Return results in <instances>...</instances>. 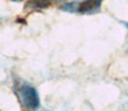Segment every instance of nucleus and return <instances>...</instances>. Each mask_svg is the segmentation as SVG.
Returning a JSON list of instances; mask_svg holds the SVG:
<instances>
[{
    "mask_svg": "<svg viewBox=\"0 0 128 111\" xmlns=\"http://www.w3.org/2000/svg\"><path fill=\"white\" fill-rule=\"evenodd\" d=\"M20 97H21V102L22 104L25 106L28 110H36L39 108V95H37L36 89L30 85H22L20 91Z\"/></svg>",
    "mask_w": 128,
    "mask_h": 111,
    "instance_id": "f257e3e1",
    "label": "nucleus"
},
{
    "mask_svg": "<svg viewBox=\"0 0 128 111\" xmlns=\"http://www.w3.org/2000/svg\"><path fill=\"white\" fill-rule=\"evenodd\" d=\"M12 1H21V0H12Z\"/></svg>",
    "mask_w": 128,
    "mask_h": 111,
    "instance_id": "20e7f679",
    "label": "nucleus"
},
{
    "mask_svg": "<svg viewBox=\"0 0 128 111\" xmlns=\"http://www.w3.org/2000/svg\"><path fill=\"white\" fill-rule=\"evenodd\" d=\"M102 0H86L83 3L77 4V11L84 12V14H90V12H95L100 6Z\"/></svg>",
    "mask_w": 128,
    "mask_h": 111,
    "instance_id": "f03ea898",
    "label": "nucleus"
},
{
    "mask_svg": "<svg viewBox=\"0 0 128 111\" xmlns=\"http://www.w3.org/2000/svg\"><path fill=\"white\" fill-rule=\"evenodd\" d=\"M30 6L33 7V8H44V7L48 6V1H46V0H33L30 3Z\"/></svg>",
    "mask_w": 128,
    "mask_h": 111,
    "instance_id": "7ed1b4c3",
    "label": "nucleus"
}]
</instances>
